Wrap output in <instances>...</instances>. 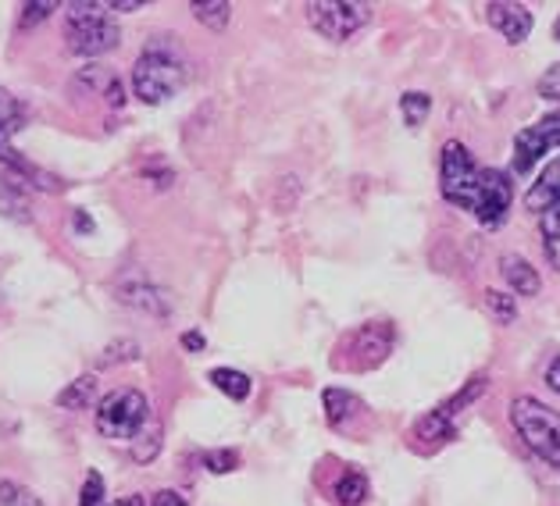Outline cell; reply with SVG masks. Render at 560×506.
<instances>
[{"label": "cell", "instance_id": "1", "mask_svg": "<svg viewBox=\"0 0 560 506\" xmlns=\"http://www.w3.org/2000/svg\"><path fill=\"white\" fill-rule=\"evenodd\" d=\"M186 82V58L175 44L165 39H154L147 44L140 61L132 64V93L143 104H165L175 93L183 90Z\"/></svg>", "mask_w": 560, "mask_h": 506}, {"label": "cell", "instance_id": "2", "mask_svg": "<svg viewBox=\"0 0 560 506\" xmlns=\"http://www.w3.org/2000/svg\"><path fill=\"white\" fill-rule=\"evenodd\" d=\"M68 25V50L79 58H101L118 47V25L107 19V4H90V0H72L65 4Z\"/></svg>", "mask_w": 560, "mask_h": 506}, {"label": "cell", "instance_id": "3", "mask_svg": "<svg viewBox=\"0 0 560 506\" xmlns=\"http://www.w3.org/2000/svg\"><path fill=\"white\" fill-rule=\"evenodd\" d=\"M511 425L522 435V443L560 471V414L539 403L536 396H517L511 403Z\"/></svg>", "mask_w": 560, "mask_h": 506}, {"label": "cell", "instance_id": "4", "mask_svg": "<svg viewBox=\"0 0 560 506\" xmlns=\"http://www.w3.org/2000/svg\"><path fill=\"white\" fill-rule=\"evenodd\" d=\"M486 389H489V378H486V375L468 378V386H464L457 396H450L446 403H440L435 410H429V414L418 421L415 432H411V439H418V446H425V449H435L440 443L454 439V432H457V425H460V417L468 414V410H471L478 400H482Z\"/></svg>", "mask_w": 560, "mask_h": 506}, {"label": "cell", "instance_id": "5", "mask_svg": "<svg viewBox=\"0 0 560 506\" xmlns=\"http://www.w3.org/2000/svg\"><path fill=\"white\" fill-rule=\"evenodd\" d=\"M147 421H150V403L140 389H115L97 403V432L104 439L132 443L147 428Z\"/></svg>", "mask_w": 560, "mask_h": 506}, {"label": "cell", "instance_id": "6", "mask_svg": "<svg viewBox=\"0 0 560 506\" xmlns=\"http://www.w3.org/2000/svg\"><path fill=\"white\" fill-rule=\"evenodd\" d=\"M478 164L471 157V150L460 140L443 143L440 154V189L443 197L460 211H475V197H478Z\"/></svg>", "mask_w": 560, "mask_h": 506}, {"label": "cell", "instance_id": "7", "mask_svg": "<svg viewBox=\"0 0 560 506\" xmlns=\"http://www.w3.org/2000/svg\"><path fill=\"white\" fill-rule=\"evenodd\" d=\"M314 33H322L332 44H347L350 36H358L368 22H372V8L353 4V0H314L304 8Z\"/></svg>", "mask_w": 560, "mask_h": 506}, {"label": "cell", "instance_id": "8", "mask_svg": "<svg viewBox=\"0 0 560 506\" xmlns=\"http://www.w3.org/2000/svg\"><path fill=\"white\" fill-rule=\"evenodd\" d=\"M511 203H514L511 175L500 172V168H482V175H478V197H475V211L471 214L486 228H500L503 222H508Z\"/></svg>", "mask_w": 560, "mask_h": 506}, {"label": "cell", "instance_id": "9", "mask_svg": "<svg viewBox=\"0 0 560 506\" xmlns=\"http://www.w3.org/2000/svg\"><path fill=\"white\" fill-rule=\"evenodd\" d=\"M393 339L396 332L386 325V321H372L358 328V332L350 336V353H358L347 367H353V372H368V367H378L382 361L389 357L393 350Z\"/></svg>", "mask_w": 560, "mask_h": 506}, {"label": "cell", "instance_id": "10", "mask_svg": "<svg viewBox=\"0 0 560 506\" xmlns=\"http://www.w3.org/2000/svg\"><path fill=\"white\" fill-rule=\"evenodd\" d=\"M486 22L493 25L508 44H525L532 25H536L532 8L517 4V0H493V4H486Z\"/></svg>", "mask_w": 560, "mask_h": 506}, {"label": "cell", "instance_id": "11", "mask_svg": "<svg viewBox=\"0 0 560 506\" xmlns=\"http://www.w3.org/2000/svg\"><path fill=\"white\" fill-rule=\"evenodd\" d=\"M560 203V157L550 161L542 168V175L536 183H532V189L525 193V208L532 214H546V211H553Z\"/></svg>", "mask_w": 560, "mask_h": 506}, {"label": "cell", "instance_id": "12", "mask_svg": "<svg viewBox=\"0 0 560 506\" xmlns=\"http://www.w3.org/2000/svg\"><path fill=\"white\" fill-rule=\"evenodd\" d=\"M500 275L508 279L514 296H539V290H542L539 271L532 268L522 254H503L500 257Z\"/></svg>", "mask_w": 560, "mask_h": 506}, {"label": "cell", "instance_id": "13", "mask_svg": "<svg viewBox=\"0 0 560 506\" xmlns=\"http://www.w3.org/2000/svg\"><path fill=\"white\" fill-rule=\"evenodd\" d=\"M546 150H550V143H546V136L539 132V126L522 129L514 136V172L528 175L546 157Z\"/></svg>", "mask_w": 560, "mask_h": 506}, {"label": "cell", "instance_id": "14", "mask_svg": "<svg viewBox=\"0 0 560 506\" xmlns=\"http://www.w3.org/2000/svg\"><path fill=\"white\" fill-rule=\"evenodd\" d=\"M322 400H325V417H329L332 428H347L350 417H358L364 410L358 396L347 392V389H325Z\"/></svg>", "mask_w": 560, "mask_h": 506}, {"label": "cell", "instance_id": "15", "mask_svg": "<svg viewBox=\"0 0 560 506\" xmlns=\"http://www.w3.org/2000/svg\"><path fill=\"white\" fill-rule=\"evenodd\" d=\"M97 392H101L97 378L83 375V378H75L68 389L58 392V407H65V410H90L93 403H97Z\"/></svg>", "mask_w": 560, "mask_h": 506}, {"label": "cell", "instance_id": "16", "mask_svg": "<svg viewBox=\"0 0 560 506\" xmlns=\"http://www.w3.org/2000/svg\"><path fill=\"white\" fill-rule=\"evenodd\" d=\"M211 386L218 389V392H225L229 400H247L250 396V389H254V381L243 375V372H236V367H214L211 372Z\"/></svg>", "mask_w": 560, "mask_h": 506}, {"label": "cell", "instance_id": "17", "mask_svg": "<svg viewBox=\"0 0 560 506\" xmlns=\"http://www.w3.org/2000/svg\"><path fill=\"white\" fill-rule=\"evenodd\" d=\"M189 11H194V19L200 25H208L211 33H222L225 25H229V19H232V4H229V0H194Z\"/></svg>", "mask_w": 560, "mask_h": 506}, {"label": "cell", "instance_id": "18", "mask_svg": "<svg viewBox=\"0 0 560 506\" xmlns=\"http://www.w3.org/2000/svg\"><path fill=\"white\" fill-rule=\"evenodd\" d=\"M400 115L407 121V129H421L429 121V115H432V97H429V93H421V90H407L400 97Z\"/></svg>", "mask_w": 560, "mask_h": 506}, {"label": "cell", "instance_id": "19", "mask_svg": "<svg viewBox=\"0 0 560 506\" xmlns=\"http://www.w3.org/2000/svg\"><path fill=\"white\" fill-rule=\"evenodd\" d=\"M539 232H542V250L546 261L560 271V208L539 214Z\"/></svg>", "mask_w": 560, "mask_h": 506}, {"label": "cell", "instance_id": "20", "mask_svg": "<svg viewBox=\"0 0 560 506\" xmlns=\"http://www.w3.org/2000/svg\"><path fill=\"white\" fill-rule=\"evenodd\" d=\"M368 499V478L361 471H343L336 482V503L339 506H361Z\"/></svg>", "mask_w": 560, "mask_h": 506}, {"label": "cell", "instance_id": "21", "mask_svg": "<svg viewBox=\"0 0 560 506\" xmlns=\"http://www.w3.org/2000/svg\"><path fill=\"white\" fill-rule=\"evenodd\" d=\"M158 449H161V425H158V421H147V428L132 439V460L136 463L154 460Z\"/></svg>", "mask_w": 560, "mask_h": 506}, {"label": "cell", "instance_id": "22", "mask_svg": "<svg viewBox=\"0 0 560 506\" xmlns=\"http://www.w3.org/2000/svg\"><path fill=\"white\" fill-rule=\"evenodd\" d=\"M486 307L500 325H511L517 318V299L508 296V293H500V290H486Z\"/></svg>", "mask_w": 560, "mask_h": 506}, {"label": "cell", "instance_id": "23", "mask_svg": "<svg viewBox=\"0 0 560 506\" xmlns=\"http://www.w3.org/2000/svg\"><path fill=\"white\" fill-rule=\"evenodd\" d=\"M0 506H44V499L19 482H0Z\"/></svg>", "mask_w": 560, "mask_h": 506}, {"label": "cell", "instance_id": "24", "mask_svg": "<svg viewBox=\"0 0 560 506\" xmlns=\"http://www.w3.org/2000/svg\"><path fill=\"white\" fill-rule=\"evenodd\" d=\"M203 463H208L211 474H229L240 468V454L236 449H211V454L203 457Z\"/></svg>", "mask_w": 560, "mask_h": 506}, {"label": "cell", "instance_id": "25", "mask_svg": "<svg viewBox=\"0 0 560 506\" xmlns=\"http://www.w3.org/2000/svg\"><path fill=\"white\" fill-rule=\"evenodd\" d=\"M79 506H104V478L97 471L86 474L83 492H79Z\"/></svg>", "mask_w": 560, "mask_h": 506}, {"label": "cell", "instance_id": "26", "mask_svg": "<svg viewBox=\"0 0 560 506\" xmlns=\"http://www.w3.org/2000/svg\"><path fill=\"white\" fill-rule=\"evenodd\" d=\"M50 11H58V4L54 0H39V4H25L22 8V30H33V25L47 22Z\"/></svg>", "mask_w": 560, "mask_h": 506}, {"label": "cell", "instance_id": "27", "mask_svg": "<svg viewBox=\"0 0 560 506\" xmlns=\"http://www.w3.org/2000/svg\"><path fill=\"white\" fill-rule=\"evenodd\" d=\"M539 97L542 101H560V64H553V68H546V75L539 79Z\"/></svg>", "mask_w": 560, "mask_h": 506}, {"label": "cell", "instance_id": "28", "mask_svg": "<svg viewBox=\"0 0 560 506\" xmlns=\"http://www.w3.org/2000/svg\"><path fill=\"white\" fill-rule=\"evenodd\" d=\"M536 126H539V132L546 136V143H550V150H553V146L560 150V111H553V115L539 118Z\"/></svg>", "mask_w": 560, "mask_h": 506}, {"label": "cell", "instance_id": "29", "mask_svg": "<svg viewBox=\"0 0 560 506\" xmlns=\"http://www.w3.org/2000/svg\"><path fill=\"white\" fill-rule=\"evenodd\" d=\"M150 506H189L183 496H179V492H172V489H165V492H158V496H154V503H150Z\"/></svg>", "mask_w": 560, "mask_h": 506}, {"label": "cell", "instance_id": "30", "mask_svg": "<svg viewBox=\"0 0 560 506\" xmlns=\"http://www.w3.org/2000/svg\"><path fill=\"white\" fill-rule=\"evenodd\" d=\"M546 386H550L560 396V357H553L550 367H546Z\"/></svg>", "mask_w": 560, "mask_h": 506}, {"label": "cell", "instance_id": "31", "mask_svg": "<svg viewBox=\"0 0 560 506\" xmlns=\"http://www.w3.org/2000/svg\"><path fill=\"white\" fill-rule=\"evenodd\" d=\"M107 8H112V11H121V15H126V11H140V8H143V0H107Z\"/></svg>", "mask_w": 560, "mask_h": 506}, {"label": "cell", "instance_id": "32", "mask_svg": "<svg viewBox=\"0 0 560 506\" xmlns=\"http://www.w3.org/2000/svg\"><path fill=\"white\" fill-rule=\"evenodd\" d=\"M183 346H186V350H203V336H200V332H186V336H183Z\"/></svg>", "mask_w": 560, "mask_h": 506}, {"label": "cell", "instance_id": "33", "mask_svg": "<svg viewBox=\"0 0 560 506\" xmlns=\"http://www.w3.org/2000/svg\"><path fill=\"white\" fill-rule=\"evenodd\" d=\"M107 506H147V503H143V496H121V499L107 503Z\"/></svg>", "mask_w": 560, "mask_h": 506}, {"label": "cell", "instance_id": "34", "mask_svg": "<svg viewBox=\"0 0 560 506\" xmlns=\"http://www.w3.org/2000/svg\"><path fill=\"white\" fill-rule=\"evenodd\" d=\"M553 39H557V44H560V19L553 22Z\"/></svg>", "mask_w": 560, "mask_h": 506}]
</instances>
